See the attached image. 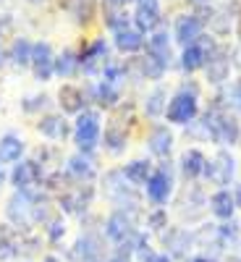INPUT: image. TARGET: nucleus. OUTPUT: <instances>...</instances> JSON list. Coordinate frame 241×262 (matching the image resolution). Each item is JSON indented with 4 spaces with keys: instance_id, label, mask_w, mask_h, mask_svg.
<instances>
[{
    "instance_id": "c9c22d12",
    "label": "nucleus",
    "mask_w": 241,
    "mask_h": 262,
    "mask_svg": "<svg viewBox=\"0 0 241 262\" xmlns=\"http://www.w3.org/2000/svg\"><path fill=\"white\" fill-rule=\"evenodd\" d=\"M50 102H53V100H50V95H45V92H37V95H29V97L21 100V111L29 113V116H34V113L48 111Z\"/></svg>"
},
{
    "instance_id": "4be33fe9",
    "label": "nucleus",
    "mask_w": 241,
    "mask_h": 262,
    "mask_svg": "<svg viewBox=\"0 0 241 262\" xmlns=\"http://www.w3.org/2000/svg\"><path fill=\"white\" fill-rule=\"evenodd\" d=\"M173 142H176L173 139V131L168 126L158 123V126H152L149 137H147V149H149V155H155L160 160H168L170 152H173Z\"/></svg>"
},
{
    "instance_id": "2eb2a0df",
    "label": "nucleus",
    "mask_w": 241,
    "mask_h": 262,
    "mask_svg": "<svg viewBox=\"0 0 241 262\" xmlns=\"http://www.w3.org/2000/svg\"><path fill=\"white\" fill-rule=\"evenodd\" d=\"M202 34H205V21L196 13H184V16L176 18V24H173V39H176L181 48L194 45Z\"/></svg>"
},
{
    "instance_id": "7c9ffc66",
    "label": "nucleus",
    "mask_w": 241,
    "mask_h": 262,
    "mask_svg": "<svg viewBox=\"0 0 241 262\" xmlns=\"http://www.w3.org/2000/svg\"><path fill=\"white\" fill-rule=\"evenodd\" d=\"M212 102L221 105L223 111H228V113H238L241 116V81H233V84L221 86V92L215 95Z\"/></svg>"
},
{
    "instance_id": "0eeeda50",
    "label": "nucleus",
    "mask_w": 241,
    "mask_h": 262,
    "mask_svg": "<svg viewBox=\"0 0 241 262\" xmlns=\"http://www.w3.org/2000/svg\"><path fill=\"white\" fill-rule=\"evenodd\" d=\"M95 200V186L92 184H71L69 189H63L58 196V207L65 215H84L90 210Z\"/></svg>"
},
{
    "instance_id": "39448f33",
    "label": "nucleus",
    "mask_w": 241,
    "mask_h": 262,
    "mask_svg": "<svg viewBox=\"0 0 241 262\" xmlns=\"http://www.w3.org/2000/svg\"><path fill=\"white\" fill-rule=\"evenodd\" d=\"M32 196H34V189L32 191H13L6 202V217L8 223L21 231V233H29L34 221H32Z\"/></svg>"
},
{
    "instance_id": "f3484780",
    "label": "nucleus",
    "mask_w": 241,
    "mask_h": 262,
    "mask_svg": "<svg viewBox=\"0 0 241 262\" xmlns=\"http://www.w3.org/2000/svg\"><path fill=\"white\" fill-rule=\"evenodd\" d=\"M58 105L63 116H79L90 107V100H86V92L76 84H63L58 90Z\"/></svg>"
},
{
    "instance_id": "58836bf2",
    "label": "nucleus",
    "mask_w": 241,
    "mask_h": 262,
    "mask_svg": "<svg viewBox=\"0 0 241 262\" xmlns=\"http://www.w3.org/2000/svg\"><path fill=\"white\" fill-rule=\"evenodd\" d=\"M139 262H173V257L168 252H155V249H142L139 252Z\"/></svg>"
},
{
    "instance_id": "393cba45",
    "label": "nucleus",
    "mask_w": 241,
    "mask_h": 262,
    "mask_svg": "<svg viewBox=\"0 0 241 262\" xmlns=\"http://www.w3.org/2000/svg\"><path fill=\"white\" fill-rule=\"evenodd\" d=\"M144 48H147V55L158 58L160 63H165L168 69H170V63H173V45H170V34H168V29L160 27L158 32H152Z\"/></svg>"
},
{
    "instance_id": "3c124183",
    "label": "nucleus",
    "mask_w": 241,
    "mask_h": 262,
    "mask_svg": "<svg viewBox=\"0 0 241 262\" xmlns=\"http://www.w3.org/2000/svg\"><path fill=\"white\" fill-rule=\"evenodd\" d=\"M212 262H215V259H212Z\"/></svg>"
},
{
    "instance_id": "c03bdc74",
    "label": "nucleus",
    "mask_w": 241,
    "mask_h": 262,
    "mask_svg": "<svg viewBox=\"0 0 241 262\" xmlns=\"http://www.w3.org/2000/svg\"><path fill=\"white\" fill-rule=\"evenodd\" d=\"M186 262H212V259H207V257H202V254H194V257H189Z\"/></svg>"
},
{
    "instance_id": "1a4fd4ad",
    "label": "nucleus",
    "mask_w": 241,
    "mask_h": 262,
    "mask_svg": "<svg viewBox=\"0 0 241 262\" xmlns=\"http://www.w3.org/2000/svg\"><path fill=\"white\" fill-rule=\"evenodd\" d=\"M11 184L16 186V191H32L37 186H42V179H45V168H42L34 158H24L13 163V170H11Z\"/></svg>"
},
{
    "instance_id": "4468645a",
    "label": "nucleus",
    "mask_w": 241,
    "mask_h": 262,
    "mask_svg": "<svg viewBox=\"0 0 241 262\" xmlns=\"http://www.w3.org/2000/svg\"><path fill=\"white\" fill-rule=\"evenodd\" d=\"M65 176H69L74 184H92L97 179V163L92 155H81V152H74V155L65 160Z\"/></svg>"
},
{
    "instance_id": "f03ea898",
    "label": "nucleus",
    "mask_w": 241,
    "mask_h": 262,
    "mask_svg": "<svg viewBox=\"0 0 241 262\" xmlns=\"http://www.w3.org/2000/svg\"><path fill=\"white\" fill-rule=\"evenodd\" d=\"M165 118H168V123H176V126H189L200 118V86L191 79L184 81L168 100Z\"/></svg>"
},
{
    "instance_id": "ea45409f",
    "label": "nucleus",
    "mask_w": 241,
    "mask_h": 262,
    "mask_svg": "<svg viewBox=\"0 0 241 262\" xmlns=\"http://www.w3.org/2000/svg\"><path fill=\"white\" fill-rule=\"evenodd\" d=\"M189 3L194 6L196 16H200L202 21H205V16H210V13H212V8H215V0H189Z\"/></svg>"
},
{
    "instance_id": "72a5a7b5",
    "label": "nucleus",
    "mask_w": 241,
    "mask_h": 262,
    "mask_svg": "<svg viewBox=\"0 0 241 262\" xmlns=\"http://www.w3.org/2000/svg\"><path fill=\"white\" fill-rule=\"evenodd\" d=\"M144 116L147 118H160L165 116V107H168V92H165V86H155L147 97H144Z\"/></svg>"
},
{
    "instance_id": "423d86ee",
    "label": "nucleus",
    "mask_w": 241,
    "mask_h": 262,
    "mask_svg": "<svg viewBox=\"0 0 241 262\" xmlns=\"http://www.w3.org/2000/svg\"><path fill=\"white\" fill-rule=\"evenodd\" d=\"M81 58V71L84 76H100L102 69L107 66V60H111V45H107L105 37H95L92 42H86L84 50L79 53Z\"/></svg>"
},
{
    "instance_id": "79ce46f5",
    "label": "nucleus",
    "mask_w": 241,
    "mask_h": 262,
    "mask_svg": "<svg viewBox=\"0 0 241 262\" xmlns=\"http://www.w3.org/2000/svg\"><path fill=\"white\" fill-rule=\"evenodd\" d=\"M107 262H131V252H126V249H116L111 257H107Z\"/></svg>"
},
{
    "instance_id": "c756f323",
    "label": "nucleus",
    "mask_w": 241,
    "mask_h": 262,
    "mask_svg": "<svg viewBox=\"0 0 241 262\" xmlns=\"http://www.w3.org/2000/svg\"><path fill=\"white\" fill-rule=\"evenodd\" d=\"M21 254V231L13 226H0V262L16 259Z\"/></svg>"
},
{
    "instance_id": "f257e3e1",
    "label": "nucleus",
    "mask_w": 241,
    "mask_h": 262,
    "mask_svg": "<svg viewBox=\"0 0 241 262\" xmlns=\"http://www.w3.org/2000/svg\"><path fill=\"white\" fill-rule=\"evenodd\" d=\"M102 194L116 210H123V212H131V215L139 212L142 196H139L134 184H128V179L123 176L121 168H111L102 176Z\"/></svg>"
},
{
    "instance_id": "de8ad7c7",
    "label": "nucleus",
    "mask_w": 241,
    "mask_h": 262,
    "mask_svg": "<svg viewBox=\"0 0 241 262\" xmlns=\"http://www.w3.org/2000/svg\"><path fill=\"white\" fill-rule=\"evenodd\" d=\"M27 3H32V6H42V3H48V0H27Z\"/></svg>"
},
{
    "instance_id": "f8f14e48",
    "label": "nucleus",
    "mask_w": 241,
    "mask_h": 262,
    "mask_svg": "<svg viewBox=\"0 0 241 262\" xmlns=\"http://www.w3.org/2000/svg\"><path fill=\"white\" fill-rule=\"evenodd\" d=\"M231 69H233V63H231V48L226 45H215V50L210 53V60L205 66V74H207V81L212 86H226L228 76H231Z\"/></svg>"
},
{
    "instance_id": "a18cd8bd",
    "label": "nucleus",
    "mask_w": 241,
    "mask_h": 262,
    "mask_svg": "<svg viewBox=\"0 0 241 262\" xmlns=\"http://www.w3.org/2000/svg\"><path fill=\"white\" fill-rule=\"evenodd\" d=\"M6 181H8V176H6V170H3V168H0V189H3V186H6Z\"/></svg>"
},
{
    "instance_id": "412c9836",
    "label": "nucleus",
    "mask_w": 241,
    "mask_h": 262,
    "mask_svg": "<svg viewBox=\"0 0 241 262\" xmlns=\"http://www.w3.org/2000/svg\"><path fill=\"white\" fill-rule=\"evenodd\" d=\"M102 149L107 152V155H113V158H121L123 152L128 149V134H126V126L118 123V121H111L105 126L102 131Z\"/></svg>"
},
{
    "instance_id": "e433bc0d",
    "label": "nucleus",
    "mask_w": 241,
    "mask_h": 262,
    "mask_svg": "<svg viewBox=\"0 0 241 262\" xmlns=\"http://www.w3.org/2000/svg\"><path fill=\"white\" fill-rule=\"evenodd\" d=\"M45 236H48V242L58 244L60 238L65 236V221H63V215H53L50 221L45 223Z\"/></svg>"
},
{
    "instance_id": "6e6552de",
    "label": "nucleus",
    "mask_w": 241,
    "mask_h": 262,
    "mask_svg": "<svg viewBox=\"0 0 241 262\" xmlns=\"http://www.w3.org/2000/svg\"><path fill=\"white\" fill-rule=\"evenodd\" d=\"M207 181H212L215 186H231L236 181V158L228 149H217V155L212 160H207L205 165V176Z\"/></svg>"
},
{
    "instance_id": "5701e85b",
    "label": "nucleus",
    "mask_w": 241,
    "mask_h": 262,
    "mask_svg": "<svg viewBox=\"0 0 241 262\" xmlns=\"http://www.w3.org/2000/svg\"><path fill=\"white\" fill-rule=\"evenodd\" d=\"M60 8L71 16L76 27H90L97 16V0H60Z\"/></svg>"
},
{
    "instance_id": "09e8293b",
    "label": "nucleus",
    "mask_w": 241,
    "mask_h": 262,
    "mask_svg": "<svg viewBox=\"0 0 241 262\" xmlns=\"http://www.w3.org/2000/svg\"><path fill=\"white\" fill-rule=\"evenodd\" d=\"M228 262H241V257H231V259H228Z\"/></svg>"
},
{
    "instance_id": "ddd939ff",
    "label": "nucleus",
    "mask_w": 241,
    "mask_h": 262,
    "mask_svg": "<svg viewBox=\"0 0 241 262\" xmlns=\"http://www.w3.org/2000/svg\"><path fill=\"white\" fill-rule=\"evenodd\" d=\"M215 50V39H210V37H200L194 42V45H189V48H184V53H181V71L184 74H194V71H202L205 66H207V60H210V53Z\"/></svg>"
},
{
    "instance_id": "9b49d317",
    "label": "nucleus",
    "mask_w": 241,
    "mask_h": 262,
    "mask_svg": "<svg viewBox=\"0 0 241 262\" xmlns=\"http://www.w3.org/2000/svg\"><path fill=\"white\" fill-rule=\"evenodd\" d=\"M29 69L34 74V81H39V84H48L55 76V53H53V45H50L48 39L34 42Z\"/></svg>"
},
{
    "instance_id": "20e7f679",
    "label": "nucleus",
    "mask_w": 241,
    "mask_h": 262,
    "mask_svg": "<svg viewBox=\"0 0 241 262\" xmlns=\"http://www.w3.org/2000/svg\"><path fill=\"white\" fill-rule=\"evenodd\" d=\"M173 189H176V170H173L170 160H163L160 165L152 168L149 179L144 184V194L155 207H163L173 196Z\"/></svg>"
},
{
    "instance_id": "a878e982",
    "label": "nucleus",
    "mask_w": 241,
    "mask_h": 262,
    "mask_svg": "<svg viewBox=\"0 0 241 262\" xmlns=\"http://www.w3.org/2000/svg\"><path fill=\"white\" fill-rule=\"evenodd\" d=\"M24 152H27V142H24V137L13 134V131L3 134V137H0V168H3V165H11V163H18V160H24Z\"/></svg>"
},
{
    "instance_id": "37998d69",
    "label": "nucleus",
    "mask_w": 241,
    "mask_h": 262,
    "mask_svg": "<svg viewBox=\"0 0 241 262\" xmlns=\"http://www.w3.org/2000/svg\"><path fill=\"white\" fill-rule=\"evenodd\" d=\"M128 3H134V0H102L105 8H126Z\"/></svg>"
},
{
    "instance_id": "bb28decb",
    "label": "nucleus",
    "mask_w": 241,
    "mask_h": 262,
    "mask_svg": "<svg viewBox=\"0 0 241 262\" xmlns=\"http://www.w3.org/2000/svg\"><path fill=\"white\" fill-rule=\"evenodd\" d=\"M32 50H34V42L29 37H13L11 48L6 53V58L11 60L13 69H29L32 63Z\"/></svg>"
},
{
    "instance_id": "9d476101",
    "label": "nucleus",
    "mask_w": 241,
    "mask_h": 262,
    "mask_svg": "<svg viewBox=\"0 0 241 262\" xmlns=\"http://www.w3.org/2000/svg\"><path fill=\"white\" fill-rule=\"evenodd\" d=\"M131 24H134L142 34L158 32L160 24H163L160 0H134V16H131Z\"/></svg>"
},
{
    "instance_id": "c85d7f7f",
    "label": "nucleus",
    "mask_w": 241,
    "mask_h": 262,
    "mask_svg": "<svg viewBox=\"0 0 241 262\" xmlns=\"http://www.w3.org/2000/svg\"><path fill=\"white\" fill-rule=\"evenodd\" d=\"M76 74H81V58L74 48H63L55 55V76L60 79H74Z\"/></svg>"
},
{
    "instance_id": "7ed1b4c3",
    "label": "nucleus",
    "mask_w": 241,
    "mask_h": 262,
    "mask_svg": "<svg viewBox=\"0 0 241 262\" xmlns=\"http://www.w3.org/2000/svg\"><path fill=\"white\" fill-rule=\"evenodd\" d=\"M71 139L76 144V152L95 155V149L102 142V113L97 107H86L84 113L76 116V121L71 126Z\"/></svg>"
},
{
    "instance_id": "cd10ccee",
    "label": "nucleus",
    "mask_w": 241,
    "mask_h": 262,
    "mask_svg": "<svg viewBox=\"0 0 241 262\" xmlns=\"http://www.w3.org/2000/svg\"><path fill=\"white\" fill-rule=\"evenodd\" d=\"M233 8H236V6H233ZM233 8H231V3H228V6H221V8H212L210 18L205 21V27L210 24L212 32H215V34H221V37L231 34V29H233V24H236V16H238Z\"/></svg>"
},
{
    "instance_id": "473e14b6",
    "label": "nucleus",
    "mask_w": 241,
    "mask_h": 262,
    "mask_svg": "<svg viewBox=\"0 0 241 262\" xmlns=\"http://www.w3.org/2000/svg\"><path fill=\"white\" fill-rule=\"evenodd\" d=\"M152 165L147 158H137V160H131V163H126L121 170H123V176L128 179V184H134V186H144L147 184V179H149V173H152Z\"/></svg>"
},
{
    "instance_id": "49530a36",
    "label": "nucleus",
    "mask_w": 241,
    "mask_h": 262,
    "mask_svg": "<svg viewBox=\"0 0 241 262\" xmlns=\"http://www.w3.org/2000/svg\"><path fill=\"white\" fill-rule=\"evenodd\" d=\"M3 63H6V50H3V45H0V69H3Z\"/></svg>"
},
{
    "instance_id": "dca6fc26",
    "label": "nucleus",
    "mask_w": 241,
    "mask_h": 262,
    "mask_svg": "<svg viewBox=\"0 0 241 262\" xmlns=\"http://www.w3.org/2000/svg\"><path fill=\"white\" fill-rule=\"evenodd\" d=\"M34 128L45 139H50V142H65L71 137V123L65 121L63 113H45V116H39Z\"/></svg>"
},
{
    "instance_id": "2f4dec72",
    "label": "nucleus",
    "mask_w": 241,
    "mask_h": 262,
    "mask_svg": "<svg viewBox=\"0 0 241 262\" xmlns=\"http://www.w3.org/2000/svg\"><path fill=\"white\" fill-rule=\"evenodd\" d=\"M163 238H165V249H170V254L181 257L191 247L194 233H189L186 228H170V231H163Z\"/></svg>"
},
{
    "instance_id": "b1692460",
    "label": "nucleus",
    "mask_w": 241,
    "mask_h": 262,
    "mask_svg": "<svg viewBox=\"0 0 241 262\" xmlns=\"http://www.w3.org/2000/svg\"><path fill=\"white\" fill-rule=\"evenodd\" d=\"M207 207H210V212L217 217V221L228 223V221H233V215H236V196H233L231 189H217L207 200Z\"/></svg>"
},
{
    "instance_id": "a19ab883",
    "label": "nucleus",
    "mask_w": 241,
    "mask_h": 262,
    "mask_svg": "<svg viewBox=\"0 0 241 262\" xmlns=\"http://www.w3.org/2000/svg\"><path fill=\"white\" fill-rule=\"evenodd\" d=\"M13 29V18H11V13H0V37H3L6 32H11Z\"/></svg>"
},
{
    "instance_id": "8fccbe9b",
    "label": "nucleus",
    "mask_w": 241,
    "mask_h": 262,
    "mask_svg": "<svg viewBox=\"0 0 241 262\" xmlns=\"http://www.w3.org/2000/svg\"><path fill=\"white\" fill-rule=\"evenodd\" d=\"M92 262H102V259H92Z\"/></svg>"
},
{
    "instance_id": "a211bd4d",
    "label": "nucleus",
    "mask_w": 241,
    "mask_h": 262,
    "mask_svg": "<svg viewBox=\"0 0 241 262\" xmlns=\"http://www.w3.org/2000/svg\"><path fill=\"white\" fill-rule=\"evenodd\" d=\"M205 165H207V158H205V152L196 149V147L184 149L181 158H179V173L191 184L205 176Z\"/></svg>"
},
{
    "instance_id": "4c0bfd02",
    "label": "nucleus",
    "mask_w": 241,
    "mask_h": 262,
    "mask_svg": "<svg viewBox=\"0 0 241 262\" xmlns=\"http://www.w3.org/2000/svg\"><path fill=\"white\" fill-rule=\"evenodd\" d=\"M147 228L163 233L168 228V210L165 207H155L152 212H147Z\"/></svg>"
},
{
    "instance_id": "f704fd0d",
    "label": "nucleus",
    "mask_w": 241,
    "mask_h": 262,
    "mask_svg": "<svg viewBox=\"0 0 241 262\" xmlns=\"http://www.w3.org/2000/svg\"><path fill=\"white\" fill-rule=\"evenodd\" d=\"M102 24L111 32H118L131 24V16L126 13V8H105L102 6Z\"/></svg>"
},
{
    "instance_id": "6ab92c4d",
    "label": "nucleus",
    "mask_w": 241,
    "mask_h": 262,
    "mask_svg": "<svg viewBox=\"0 0 241 262\" xmlns=\"http://www.w3.org/2000/svg\"><path fill=\"white\" fill-rule=\"evenodd\" d=\"M100 249H102L100 236H97L95 231H84L76 242H74L69 257H71L74 262H92V259H100Z\"/></svg>"
},
{
    "instance_id": "aec40b11",
    "label": "nucleus",
    "mask_w": 241,
    "mask_h": 262,
    "mask_svg": "<svg viewBox=\"0 0 241 262\" xmlns=\"http://www.w3.org/2000/svg\"><path fill=\"white\" fill-rule=\"evenodd\" d=\"M144 45H147V39H144V34L134 24H128V27L113 32V48L118 53H123V55H137V53L144 50Z\"/></svg>"
}]
</instances>
